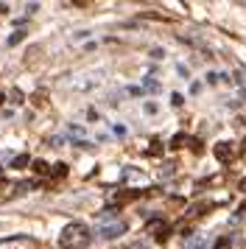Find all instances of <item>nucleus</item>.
Segmentation results:
<instances>
[{
  "mask_svg": "<svg viewBox=\"0 0 246 249\" xmlns=\"http://www.w3.org/2000/svg\"><path fill=\"white\" fill-rule=\"evenodd\" d=\"M89 227L81 224V221H73V224H67L62 230V235H59V247L62 249H84L89 244Z\"/></svg>",
  "mask_w": 246,
  "mask_h": 249,
  "instance_id": "f257e3e1",
  "label": "nucleus"
},
{
  "mask_svg": "<svg viewBox=\"0 0 246 249\" xmlns=\"http://www.w3.org/2000/svg\"><path fill=\"white\" fill-rule=\"evenodd\" d=\"M36 247V241L28 235H9L0 241V249H34Z\"/></svg>",
  "mask_w": 246,
  "mask_h": 249,
  "instance_id": "f03ea898",
  "label": "nucleus"
},
{
  "mask_svg": "<svg viewBox=\"0 0 246 249\" xmlns=\"http://www.w3.org/2000/svg\"><path fill=\"white\" fill-rule=\"evenodd\" d=\"M121 232H126V224L123 221H115V224H104L98 230V235L101 238H118Z\"/></svg>",
  "mask_w": 246,
  "mask_h": 249,
  "instance_id": "7ed1b4c3",
  "label": "nucleus"
},
{
  "mask_svg": "<svg viewBox=\"0 0 246 249\" xmlns=\"http://www.w3.org/2000/svg\"><path fill=\"white\" fill-rule=\"evenodd\" d=\"M215 157L221 160V162H229L232 160V143H218L215 146Z\"/></svg>",
  "mask_w": 246,
  "mask_h": 249,
  "instance_id": "20e7f679",
  "label": "nucleus"
},
{
  "mask_svg": "<svg viewBox=\"0 0 246 249\" xmlns=\"http://www.w3.org/2000/svg\"><path fill=\"white\" fill-rule=\"evenodd\" d=\"M22 165H28V154H20V157L11 160V168H22Z\"/></svg>",
  "mask_w": 246,
  "mask_h": 249,
  "instance_id": "39448f33",
  "label": "nucleus"
},
{
  "mask_svg": "<svg viewBox=\"0 0 246 249\" xmlns=\"http://www.w3.org/2000/svg\"><path fill=\"white\" fill-rule=\"evenodd\" d=\"M22 36H25V31H14V34L9 36V45H17V42H20Z\"/></svg>",
  "mask_w": 246,
  "mask_h": 249,
  "instance_id": "423d86ee",
  "label": "nucleus"
},
{
  "mask_svg": "<svg viewBox=\"0 0 246 249\" xmlns=\"http://www.w3.org/2000/svg\"><path fill=\"white\" fill-rule=\"evenodd\" d=\"M34 171H36V174H45V171H48V165H45V162H34Z\"/></svg>",
  "mask_w": 246,
  "mask_h": 249,
  "instance_id": "0eeeda50",
  "label": "nucleus"
},
{
  "mask_svg": "<svg viewBox=\"0 0 246 249\" xmlns=\"http://www.w3.org/2000/svg\"><path fill=\"white\" fill-rule=\"evenodd\" d=\"M215 249H229V238H221V241L215 244Z\"/></svg>",
  "mask_w": 246,
  "mask_h": 249,
  "instance_id": "6e6552de",
  "label": "nucleus"
},
{
  "mask_svg": "<svg viewBox=\"0 0 246 249\" xmlns=\"http://www.w3.org/2000/svg\"><path fill=\"white\" fill-rule=\"evenodd\" d=\"M241 191H246V179H244V182H241Z\"/></svg>",
  "mask_w": 246,
  "mask_h": 249,
  "instance_id": "1a4fd4ad",
  "label": "nucleus"
},
{
  "mask_svg": "<svg viewBox=\"0 0 246 249\" xmlns=\"http://www.w3.org/2000/svg\"><path fill=\"white\" fill-rule=\"evenodd\" d=\"M3 101H6V98H3V95H0V104H3Z\"/></svg>",
  "mask_w": 246,
  "mask_h": 249,
  "instance_id": "9d476101",
  "label": "nucleus"
},
{
  "mask_svg": "<svg viewBox=\"0 0 246 249\" xmlns=\"http://www.w3.org/2000/svg\"><path fill=\"white\" fill-rule=\"evenodd\" d=\"M0 179H3V174H0Z\"/></svg>",
  "mask_w": 246,
  "mask_h": 249,
  "instance_id": "9b49d317",
  "label": "nucleus"
}]
</instances>
